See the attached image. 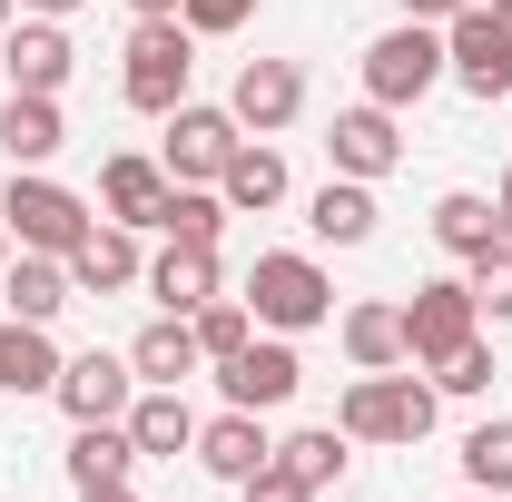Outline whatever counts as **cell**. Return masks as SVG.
<instances>
[{
  "label": "cell",
  "mask_w": 512,
  "mask_h": 502,
  "mask_svg": "<svg viewBox=\"0 0 512 502\" xmlns=\"http://www.w3.org/2000/svg\"><path fill=\"white\" fill-rule=\"evenodd\" d=\"M493 217H503V247H512V168H503V188H493Z\"/></svg>",
  "instance_id": "obj_37"
},
{
  "label": "cell",
  "mask_w": 512,
  "mask_h": 502,
  "mask_svg": "<svg viewBox=\"0 0 512 502\" xmlns=\"http://www.w3.org/2000/svg\"><path fill=\"white\" fill-rule=\"evenodd\" d=\"M463 502H503V493H463Z\"/></svg>",
  "instance_id": "obj_43"
},
{
  "label": "cell",
  "mask_w": 512,
  "mask_h": 502,
  "mask_svg": "<svg viewBox=\"0 0 512 502\" xmlns=\"http://www.w3.org/2000/svg\"><path fill=\"white\" fill-rule=\"evenodd\" d=\"M434 394H493V345H483V335L453 345L444 365H434Z\"/></svg>",
  "instance_id": "obj_33"
},
{
  "label": "cell",
  "mask_w": 512,
  "mask_h": 502,
  "mask_svg": "<svg viewBox=\"0 0 512 502\" xmlns=\"http://www.w3.org/2000/svg\"><path fill=\"white\" fill-rule=\"evenodd\" d=\"M128 10H138V20H178V0H128Z\"/></svg>",
  "instance_id": "obj_39"
},
{
  "label": "cell",
  "mask_w": 512,
  "mask_h": 502,
  "mask_svg": "<svg viewBox=\"0 0 512 502\" xmlns=\"http://www.w3.org/2000/svg\"><path fill=\"white\" fill-rule=\"evenodd\" d=\"M50 404H60L69 424H128V404H138V365L109 355V345H89V355H69V365H60Z\"/></svg>",
  "instance_id": "obj_9"
},
{
  "label": "cell",
  "mask_w": 512,
  "mask_h": 502,
  "mask_svg": "<svg viewBox=\"0 0 512 502\" xmlns=\"http://www.w3.org/2000/svg\"><path fill=\"white\" fill-rule=\"evenodd\" d=\"M237 109H207V99H178L168 109V138H158V168L178 178V188H217V168L237 158Z\"/></svg>",
  "instance_id": "obj_7"
},
{
  "label": "cell",
  "mask_w": 512,
  "mask_h": 502,
  "mask_svg": "<svg viewBox=\"0 0 512 502\" xmlns=\"http://www.w3.org/2000/svg\"><path fill=\"white\" fill-rule=\"evenodd\" d=\"M325 158H335V178H394V158H404V138H394V109H335V128H325Z\"/></svg>",
  "instance_id": "obj_11"
},
{
  "label": "cell",
  "mask_w": 512,
  "mask_h": 502,
  "mask_svg": "<svg viewBox=\"0 0 512 502\" xmlns=\"http://www.w3.org/2000/svg\"><path fill=\"white\" fill-rule=\"evenodd\" d=\"M188 325H197V355H207V365H227V355L256 335V306H247V296H207Z\"/></svg>",
  "instance_id": "obj_31"
},
{
  "label": "cell",
  "mask_w": 512,
  "mask_h": 502,
  "mask_svg": "<svg viewBox=\"0 0 512 502\" xmlns=\"http://www.w3.org/2000/svg\"><path fill=\"white\" fill-rule=\"evenodd\" d=\"M463 483L473 493H512V414H493V424L463 434Z\"/></svg>",
  "instance_id": "obj_30"
},
{
  "label": "cell",
  "mask_w": 512,
  "mask_h": 502,
  "mask_svg": "<svg viewBox=\"0 0 512 502\" xmlns=\"http://www.w3.org/2000/svg\"><path fill=\"white\" fill-rule=\"evenodd\" d=\"M79 502H138V493H128V483H119V493H79Z\"/></svg>",
  "instance_id": "obj_40"
},
{
  "label": "cell",
  "mask_w": 512,
  "mask_h": 502,
  "mask_svg": "<svg viewBox=\"0 0 512 502\" xmlns=\"http://www.w3.org/2000/svg\"><path fill=\"white\" fill-rule=\"evenodd\" d=\"M188 69H197V30L188 20H138L128 30V60H119V99L138 119H168L188 99Z\"/></svg>",
  "instance_id": "obj_1"
},
{
  "label": "cell",
  "mask_w": 512,
  "mask_h": 502,
  "mask_svg": "<svg viewBox=\"0 0 512 502\" xmlns=\"http://www.w3.org/2000/svg\"><path fill=\"white\" fill-rule=\"evenodd\" d=\"M158 237H178V247H217V237H227V197H217V188H168Z\"/></svg>",
  "instance_id": "obj_28"
},
{
  "label": "cell",
  "mask_w": 512,
  "mask_h": 502,
  "mask_svg": "<svg viewBox=\"0 0 512 502\" xmlns=\"http://www.w3.org/2000/svg\"><path fill=\"white\" fill-rule=\"evenodd\" d=\"M473 306H483V325H512V247L473 256Z\"/></svg>",
  "instance_id": "obj_32"
},
{
  "label": "cell",
  "mask_w": 512,
  "mask_h": 502,
  "mask_svg": "<svg viewBox=\"0 0 512 502\" xmlns=\"http://www.w3.org/2000/svg\"><path fill=\"white\" fill-rule=\"evenodd\" d=\"M0 266H10V227H0Z\"/></svg>",
  "instance_id": "obj_42"
},
{
  "label": "cell",
  "mask_w": 512,
  "mask_h": 502,
  "mask_svg": "<svg viewBox=\"0 0 512 502\" xmlns=\"http://www.w3.org/2000/svg\"><path fill=\"white\" fill-rule=\"evenodd\" d=\"M138 286L158 296V315H197L207 296H227V286H217V247H178V237L148 256V276H138Z\"/></svg>",
  "instance_id": "obj_17"
},
{
  "label": "cell",
  "mask_w": 512,
  "mask_h": 502,
  "mask_svg": "<svg viewBox=\"0 0 512 502\" xmlns=\"http://www.w3.org/2000/svg\"><path fill=\"white\" fill-rule=\"evenodd\" d=\"M10 20H20V0H0V30H10Z\"/></svg>",
  "instance_id": "obj_41"
},
{
  "label": "cell",
  "mask_w": 512,
  "mask_h": 502,
  "mask_svg": "<svg viewBox=\"0 0 512 502\" xmlns=\"http://www.w3.org/2000/svg\"><path fill=\"white\" fill-rule=\"evenodd\" d=\"M483 335V306H473V276H424L414 306H404V355L414 365H444L453 345Z\"/></svg>",
  "instance_id": "obj_8"
},
{
  "label": "cell",
  "mask_w": 512,
  "mask_h": 502,
  "mask_svg": "<svg viewBox=\"0 0 512 502\" xmlns=\"http://www.w3.org/2000/svg\"><path fill=\"white\" fill-rule=\"evenodd\" d=\"M424 89H444V30L434 20H394L384 40H365V99L375 109H414Z\"/></svg>",
  "instance_id": "obj_5"
},
{
  "label": "cell",
  "mask_w": 512,
  "mask_h": 502,
  "mask_svg": "<svg viewBox=\"0 0 512 502\" xmlns=\"http://www.w3.org/2000/svg\"><path fill=\"white\" fill-rule=\"evenodd\" d=\"M276 463H286L306 493H325V483H345V434H335V424H306V434L276 443Z\"/></svg>",
  "instance_id": "obj_29"
},
{
  "label": "cell",
  "mask_w": 512,
  "mask_h": 502,
  "mask_svg": "<svg viewBox=\"0 0 512 502\" xmlns=\"http://www.w3.org/2000/svg\"><path fill=\"white\" fill-rule=\"evenodd\" d=\"M128 443H138L148 463H178V453H197L188 384H138V404H128Z\"/></svg>",
  "instance_id": "obj_15"
},
{
  "label": "cell",
  "mask_w": 512,
  "mask_h": 502,
  "mask_svg": "<svg viewBox=\"0 0 512 502\" xmlns=\"http://www.w3.org/2000/svg\"><path fill=\"white\" fill-rule=\"evenodd\" d=\"M227 109H237V128L276 138V128L306 109V69H296V60H247V69H237V89H227Z\"/></svg>",
  "instance_id": "obj_13"
},
{
  "label": "cell",
  "mask_w": 512,
  "mask_h": 502,
  "mask_svg": "<svg viewBox=\"0 0 512 502\" xmlns=\"http://www.w3.org/2000/svg\"><path fill=\"white\" fill-rule=\"evenodd\" d=\"M345 365H355V375L414 365V355H404V306H345Z\"/></svg>",
  "instance_id": "obj_26"
},
{
  "label": "cell",
  "mask_w": 512,
  "mask_h": 502,
  "mask_svg": "<svg viewBox=\"0 0 512 502\" xmlns=\"http://www.w3.org/2000/svg\"><path fill=\"white\" fill-rule=\"evenodd\" d=\"M0 69H10V89H30V99H60L79 50H69L60 20H10V40H0Z\"/></svg>",
  "instance_id": "obj_12"
},
{
  "label": "cell",
  "mask_w": 512,
  "mask_h": 502,
  "mask_svg": "<svg viewBox=\"0 0 512 502\" xmlns=\"http://www.w3.org/2000/svg\"><path fill=\"white\" fill-rule=\"evenodd\" d=\"M20 10H30V20H69L79 0H20Z\"/></svg>",
  "instance_id": "obj_38"
},
{
  "label": "cell",
  "mask_w": 512,
  "mask_h": 502,
  "mask_svg": "<svg viewBox=\"0 0 512 502\" xmlns=\"http://www.w3.org/2000/svg\"><path fill=\"white\" fill-rule=\"evenodd\" d=\"M335 434L345 443H424L434 434V384H414L404 365L394 375H355L345 404H335Z\"/></svg>",
  "instance_id": "obj_2"
},
{
  "label": "cell",
  "mask_w": 512,
  "mask_h": 502,
  "mask_svg": "<svg viewBox=\"0 0 512 502\" xmlns=\"http://www.w3.org/2000/svg\"><path fill=\"white\" fill-rule=\"evenodd\" d=\"M138 276H148V256H138V227H119V217H99V227L69 247V286H79V296H119Z\"/></svg>",
  "instance_id": "obj_14"
},
{
  "label": "cell",
  "mask_w": 512,
  "mask_h": 502,
  "mask_svg": "<svg viewBox=\"0 0 512 502\" xmlns=\"http://www.w3.org/2000/svg\"><path fill=\"white\" fill-rule=\"evenodd\" d=\"M128 365H138V384H188L197 365H207V355H197V325H188V315H158V325H138Z\"/></svg>",
  "instance_id": "obj_23"
},
{
  "label": "cell",
  "mask_w": 512,
  "mask_h": 502,
  "mask_svg": "<svg viewBox=\"0 0 512 502\" xmlns=\"http://www.w3.org/2000/svg\"><path fill=\"white\" fill-rule=\"evenodd\" d=\"M0 286H10V315H20V325H60V306L79 296V286H69V256H30V247L0 266Z\"/></svg>",
  "instance_id": "obj_21"
},
{
  "label": "cell",
  "mask_w": 512,
  "mask_h": 502,
  "mask_svg": "<svg viewBox=\"0 0 512 502\" xmlns=\"http://www.w3.org/2000/svg\"><path fill=\"white\" fill-rule=\"evenodd\" d=\"M463 0H404V20H453Z\"/></svg>",
  "instance_id": "obj_36"
},
{
  "label": "cell",
  "mask_w": 512,
  "mask_h": 502,
  "mask_svg": "<svg viewBox=\"0 0 512 502\" xmlns=\"http://www.w3.org/2000/svg\"><path fill=\"white\" fill-rule=\"evenodd\" d=\"M247 306H256V325H266V335H306V325H325V315H335V276H325L316 256L276 247V256H256Z\"/></svg>",
  "instance_id": "obj_4"
},
{
  "label": "cell",
  "mask_w": 512,
  "mask_h": 502,
  "mask_svg": "<svg viewBox=\"0 0 512 502\" xmlns=\"http://www.w3.org/2000/svg\"><path fill=\"white\" fill-rule=\"evenodd\" d=\"M306 227H316L325 247H365V237H375V188H365V178H325V188L306 197Z\"/></svg>",
  "instance_id": "obj_24"
},
{
  "label": "cell",
  "mask_w": 512,
  "mask_h": 502,
  "mask_svg": "<svg viewBox=\"0 0 512 502\" xmlns=\"http://www.w3.org/2000/svg\"><path fill=\"white\" fill-rule=\"evenodd\" d=\"M266 453H276V443H266V414H247V404H227L217 424H197V463H207L217 483H247Z\"/></svg>",
  "instance_id": "obj_19"
},
{
  "label": "cell",
  "mask_w": 512,
  "mask_h": 502,
  "mask_svg": "<svg viewBox=\"0 0 512 502\" xmlns=\"http://www.w3.org/2000/svg\"><path fill=\"white\" fill-rule=\"evenodd\" d=\"M256 0H178V20H188L197 40H227V30H247Z\"/></svg>",
  "instance_id": "obj_34"
},
{
  "label": "cell",
  "mask_w": 512,
  "mask_h": 502,
  "mask_svg": "<svg viewBox=\"0 0 512 502\" xmlns=\"http://www.w3.org/2000/svg\"><path fill=\"white\" fill-rule=\"evenodd\" d=\"M60 148H69L60 99H30V89H10V99H0V158H10V168H50Z\"/></svg>",
  "instance_id": "obj_18"
},
{
  "label": "cell",
  "mask_w": 512,
  "mask_h": 502,
  "mask_svg": "<svg viewBox=\"0 0 512 502\" xmlns=\"http://www.w3.org/2000/svg\"><path fill=\"white\" fill-rule=\"evenodd\" d=\"M168 168L158 158H138V148H119L109 168H99V217H119V227H158V207H168Z\"/></svg>",
  "instance_id": "obj_16"
},
{
  "label": "cell",
  "mask_w": 512,
  "mask_h": 502,
  "mask_svg": "<svg viewBox=\"0 0 512 502\" xmlns=\"http://www.w3.org/2000/svg\"><path fill=\"white\" fill-rule=\"evenodd\" d=\"M217 197H227V217H266V207H286V158H276L266 138H237V158L217 168Z\"/></svg>",
  "instance_id": "obj_20"
},
{
  "label": "cell",
  "mask_w": 512,
  "mask_h": 502,
  "mask_svg": "<svg viewBox=\"0 0 512 502\" xmlns=\"http://www.w3.org/2000/svg\"><path fill=\"white\" fill-rule=\"evenodd\" d=\"M434 247L444 256H473L483 247H503V217H493V197H473V188H453V197H434Z\"/></svg>",
  "instance_id": "obj_27"
},
{
  "label": "cell",
  "mask_w": 512,
  "mask_h": 502,
  "mask_svg": "<svg viewBox=\"0 0 512 502\" xmlns=\"http://www.w3.org/2000/svg\"><path fill=\"white\" fill-rule=\"evenodd\" d=\"M444 79L463 99H512V10H453L444 20Z\"/></svg>",
  "instance_id": "obj_6"
},
{
  "label": "cell",
  "mask_w": 512,
  "mask_h": 502,
  "mask_svg": "<svg viewBox=\"0 0 512 502\" xmlns=\"http://www.w3.org/2000/svg\"><path fill=\"white\" fill-rule=\"evenodd\" d=\"M128 463H138L128 424H79V434H69V483H79V493H119Z\"/></svg>",
  "instance_id": "obj_25"
},
{
  "label": "cell",
  "mask_w": 512,
  "mask_h": 502,
  "mask_svg": "<svg viewBox=\"0 0 512 502\" xmlns=\"http://www.w3.org/2000/svg\"><path fill=\"white\" fill-rule=\"evenodd\" d=\"M0 227H10L30 256H69L99 217H89V197H69L50 168H10V188H0Z\"/></svg>",
  "instance_id": "obj_3"
},
{
  "label": "cell",
  "mask_w": 512,
  "mask_h": 502,
  "mask_svg": "<svg viewBox=\"0 0 512 502\" xmlns=\"http://www.w3.org/2000/svg\"><path fill=\"white\" fill-rule=\"evenodd\" d=\"M237 493H247V502H316V493H306V483H296V473H286V463H276V453L256 463V473H247V483H237Z\"/></svg>",
  "instance_id": "obj_35"
},
{
  "label": "cell",
  "mask_w": 512,
  "mask_h": 502,
  "mask_svg": "<svg viewBox=\"0 0 512 502\" xmlns=\"http://www.w3.org/2000/svg\"><path fill=\"white\" fill-rule=\"evenodd\" d=\"M296 384H306V365H296V345H286V335H247V345L217 365V394H227V404H247V414L296 404Z\"/></svg>",
  "instance_id": "obj_10"
},
{
  "label": "cell",
  "mask_w": 512,
  "mask_h": 502,
  "mask_svg": "<svg viewBox=\"0 0 512 502\" xmlns=\"http://www.w3.org/2000/svg\"><path fill=\"white\" fill-rule=\"evenodd\" d=\"M60 345H50V325H20V315H0V394H50L60 384Z\"/></svg>",
  "instance_id": "obj_22"
}]
</instances>
